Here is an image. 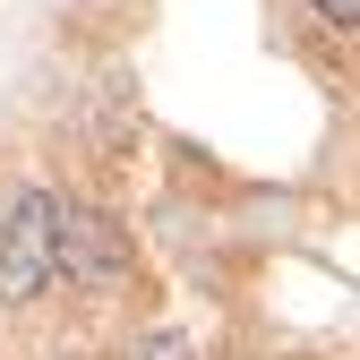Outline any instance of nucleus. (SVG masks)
<instances>
[{"label":"nucleus","instance_id":"obj_2","mask_svg":"<svg viewBox=\"0 0 360 360\" xmlns=\"http://www.w3.org/2000/svg\"><path fill=\"white\" fill-rule=\"evenodd\" d=\"M52 223H60V189H26L9 206V232H0V300H34L52 292Z\"/></svg>","mask_w":360,"mask_h":360},{"label":"nucleus","instance_id":"obj_3","mask_svg":"<svg viewBox=\"0 0 360 360\" xmlns=\"http://www.w3.org/2000/svg\"><path fill=\"white\" fill-rule=\"evenodd\" d=\"M138 360H206V352H198V335H189V326H163V335H146V352H138Z\"/></svg>","mask_w":360,"mask_h":360},{"label":"nucleus","instance_id":"obj_4","mask_svg":"<svg viewBox=\"0 0 360 360\" xmlns=\"http://www.w3.org/2000/svg\"><path fill=\"white\" fill-rule=\"evenodd\" d=\"M300 9L318 18V26H335V34H352V26H360V0H300Z\"/></svg>","mask_w":360,"mask_h":360},{"label":"nucleus","instance_id":"obj_1","mask_svg":"<svg viewBox=\"0 0 360 360\" xmlns=\"http://www.w3.org/2000/svg\"><path fill=\"white\" fill-rule=\"evenodd\" d=\"M52 283H69V292H120V283H129V240H120L112 214L60 198V223H52Z\"/></svg>","mask_w":360,"mask_h":360}]
</instances>
